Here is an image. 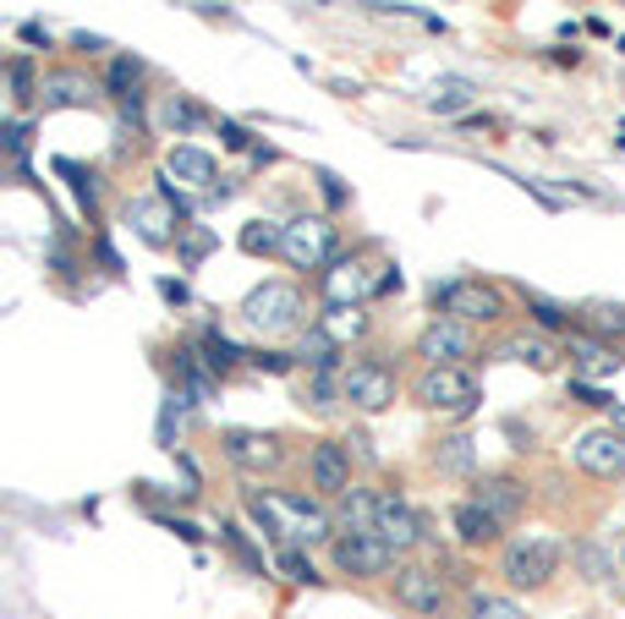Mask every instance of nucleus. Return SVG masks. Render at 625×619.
Instances as JSON below:
<instances>
[{
    "label": "nucleus",
    "mask_w": 625,
    "mask_h": 619,
    "mask_svg": "<svg viewBox=\"0 0 625 619\" xmlns=\"http://www.w3.org/2000/svg\"><path fill=\"white\" fill-rule=\"evenodd\" d=\"M247 515H252L280 548H302V542H325V537H330V515H325L319 504L296 499V493L247 488Z\"/></svg>",
    "instance_id": "obj_1"
},
{
    "label": "nucleus",
    "mask_w": 625,
    "mask_h": 619,
    "mask_svg": "<svg viewBox=\"0 0 625 619\" xmlns=\"http://www.w3.org/2000/svg\"><path fill=\"white\" fill-rule=\"evenodd\" d=\"M302 313H307L302 291H296V285H280V280L258 285V291L241 302V318H247V329H258V335H291V329L302 324Z\"/></svg>",
    "instance_id": "obj_2"
},
{
    "label": "nucleus",
    "mask_w": 625,
    "mask_h": 619,
    "mask_svg": "<svg viewBox=\"0 0 625 619\" xmlns=\"http://www.w3.org/2000/svg\"><path fill=\"white\" fill-rule=\"evenodd\" d=\"M434 307L456 324H499L505 318V296L499 285H483V280H450L434 291Z\"/></svg>",
    "instance_id": "obj_3"
},
{
    "label": "nucleus",
    "mask_w": 625,
    "mask_h": 619,
    "mask_svg": "<svg viewBox=\"0 0 625 619\" xmlns=\"http://www.w3.org/2000/svg\"><path fill=\"white\" fill-rule=\"evenodd\" d=\"M280 253H285L291 269H325V264H335V225L325 214H296L285 225Z\"/></svg>",
    "instance_id": "obj_4"
},
{
    "label": "nucleus",
    "mask_w": 625,
    "mask_h": 619,
    "mask_svg": "<svg viewBox=\"0 0 625 619\" xmlns=\"http://www.w3.org/2000/svg\"><path fill=\"white\" fill-rule=\"evenodd\" d=\"M396 285H401V275H374L368 258H335V264L325 269V296H330V307H363L374 291H396Z\"/></svg>",
    "instance_id": "obj_5"
},
{
    "label": "nucleus",
    "mask_w": 625,
    "mask_h": 619,
    "mask_svg": "<svg viewBox=\"0 0 625 619\" xmlns=\"http://www.w3.org/2000/svg\"><path fill=\"white\" fill-rule=\"evenodd\" d=\"M499 570H505V581L510 586H543L554 570H559V542L554 537H516L510 548H505V559H499Z\"/></svg>",
    "instance_id": "obj_6"
},
{
    "label": "nucleus",
    "mask_w": 625,
    "mask_h": 619,
    "mask_svg": "<svg viewBox=\"0 0 625 619\" xmlns=\"http://www.w3.org/2000/svg\"><path fill=\"white\" fill-rule=\"evenodd\" d=\"M417 400L428 406V411H450V417H467L483 395H477V384H472V373H461V367H428L423 378H417Z\"/></svg>",
    "instance_id": "obj_7"
},
{
    "label": "nucleus",
    "mask_w": 625,
    "mask_h": 619,
    "mask_svg": "<svg viewBox=\"0 0 625 619\" xmlns=\"http://www.w3.org/2000/svg\"><path fill=\"white\" fill-rule=\"evenodd\" d=\"M570 460H576L587 477H625V433H620L614 422H609V428H587V433H576Z\"/></svg>",
    "instance_id": "obj_8"
},
{
    "label": "nucleus",
    "mask_w": 625,
    "mask_h": 619,
    "mask_svg": "<svg viewBox=\"0 0 625 619\" xmlns=\"http://www.w3.org/2000/svg\"><path fill=\"white\" fill-rule=\"evenodd\" d=\"M396 603L412 608L417 619H445L450 592H445L439 570H428V564H406V570H396Z\"/></svg>",
    "instance_id": "obj_9"
},
{
    "label": "nucleus",
    "mask_w": 625,
    "mask_h": 619,
    "mask_svg": "<svg viewBox=\"0 0 625 619\" xmlns=\"http://www.w3.org/2000/svg\"><path fill=\"white\" fill-rule=\"evenodd\" d=\"M335 564L346 570V575H385L390 564H396V548L385 542V537H363V532H346V537H335Z\"/></svg>",
    "instance_id": "obj_10"
},
{
    "label": "nucleus",
    "mask_w": 625,
    "mask_h": 619,
    "mask_svg": "<svg viewBox=\"0 0 625 619\" xmlns=\"http://www.w3.org/2000/svg\"><path fill=\"white\" fill-rule=\"evenodd\" d=\"M341 378H346L341 395H346L357 411H385V406L396 400V373L379 367V362H357V367H346Z\"/></svg>",
    "instance_id": "obj_11"
},
{
    "label": "nucleus",
    "mask_w": 625,
    "mask_h": 619,
    "mask_svg": "<svg viewBox=\"0 0 625 619\" xmlns=\"http://www.w3.org/2000/svg\"><path fill=\"white\" fill-rule=\"evenodd\" d=\"M417 357H428V367H456L461 357H472V324H456V318L428 324L417 340Z\"/></svg>",
    "instance_id": "obj_12"
},
{
    "label": "nucleus",
    "mask_w": 625,
    "mask_h": 619,
    "mask_svg": "<svg viewBox=\"0 0 625 619\" xmlns=\"http://www.w3.org/2000/svg\"><path fill=\"white\" fill-rule=\"evenodd\" d=\"M374 537H385L396 553H406V548H417V537H423V521H417V510H412L406 499H396V493H379V521H374Z\"/></svg>",
    "instance_id": "obj_13"
},
{
    "label": "nucleus",
    "mask_w": 625,
    "mask_h": 619,
    "mask_svg": "<svg viewBox=\"0 0 625 619\" xmlns=\"http://www.w3.org/2000/svg\"><path fill=\"white\" fill-rule=\"evenodd\" d=\"M225 455L241 466V471H269L280 466V444L269 433H252V428H231L225 433Z\"/></svg>",
    "instance_id": "obj_14"
},
{
    "label": "nucleus",
    "mask_w": 625,
    "mask_h": 619,
    "mask_svg": "<svg viewBox=\"0 0 625 619\" xmlns=\"http://www.w3.org/2000/svg\"><path fill=\"white\" fill-rule=\"evenodd\" d=\"M312 488L335 493V499L352 488V455H346V444H319V449H312Z\"/></svg>",
    "instance_id": "obj_15"
},
{
    "label": "nucleus",
    "mask_w": 625,
    "mask_h": 619,
    "mask_svg": "<svg viewBox=\"0 0 625 619\" xmlns=\"http://www.w3.org/2000/svg\"><path fill=\"white\" fill-rule=\"evenodd\" d=\"M477 504H483L494 521L510 526V521L521 515V504H527V488H521L516 477H483V482H477Z\"/></svg>",
    "instance_id": "obj_16"
},
{
    "label": "nucleus",
    "mask_w": 625,
    "mask_h": 619,
    "mask_svg": "<svg viewBox=\"0 0 625 619\" xmlns=\"http://www.w3.org/2000/svg\"><path fill=\"white\" fill-rule=\"evenodd\" d=\"M165 171H170L176 182H187V187H214V176H220L214 154H203V149H192V143H176L170 160H165Z\"/></svg>",
    "instance_id": "obj_17"
},
{
    "label": "nucleus",
    "mask_w": 625,
    "mask_h": 619,
    "mask_svg": "<svg viewBox=\"0 0 625 619\" xmlns=\"http://www.w3.org/2000/svg\"><path fill=\"white\" fill-rule=\"evenodd\" d=\"M499 532H505V521H494L477 499H467V504H456V537L467 542V548H483V542H499Z\"/></svg>",
    "instance_id": "obj_18"
},
{
    "label": "nucleus",
    "mask_w": 625,
    "mask_h": 619,
    "mask_svg": "<svg viewBox=\"0 0 625 619\" xmlns=\"http://www.w3.org/2000/svg\"><path fill=\"white\" fill-rule=\"evenodd\" d=\"M335 521H341V532H363V537H374V521H379V493H368V488H346V493H341Z\"/></svg>",
    "instance_id": "obj_19"
},
{
    "label": "nucleus",
    "mask_w": 625,
    "mask_h": 619,
    "mask_svg": "<svg viewBox=\"0 0 625 619\" xmlns=\"http://www.w3.org/2000/svg\"><path fill=\"white\" fill-rule=\"evenodd\" d=\"M39 94H45V105H89L94 100V83L78 78V72H50Z\"/></svg>",
    "instance_id": "obj_20"
},
{
    "label": "nucleus",
    "mask_w": 625,
    "mask_h": 619,
    "mask_svg": "<svg viewBox=\"0 0 625 619\" xmlns=\"http://www.w3.org/2000/svg\"><path fill=\"white\" fill-rule=\"evenodd\" d=\"M505 357H516V362H527V367H538V373H549V367L559 362V351H554L543 335H516V340L505 346Z\"/></svg>",
    "instance_id": "obj_21"
},
{
    "label": "nucleus",
    "mask_w": 625,
    "mask_h": 619,
    "mask_svg": "<svg viewBox=\"0 0 625 619\" xmlns=\"http://www.w3.org/2000/svg\"><path fill=\"white\" fill-rule=\"evenodd\" d=\"M581 324L592 335H625V302H592L581 307Z\"/></svg>",
    "instance_id": "obj_22"
},
{
    "label": "nucleus",
    "mask_w": 625,
    "mask_h": 619,
    "mask_svg": "<svg viewBox=\"0 0 625 619\" xmlns=\"http://www.w3.org/2000/svg\"><path fill=\"white\" fill-rule=\"evenodd\" d=\"M319 329H325L335 346H346V340H357V335L368 329V318H363V307H335V313H330Z\"/></svg>",
    "instance_id": "obj_23"
},
{
    "label": "nucleus",
    "mask_w": 625,
    "mask_h": 619,
    "mask_svg": "<svg viewBox=\"0 0 625 619\" xmlns=\"http://www.w3.org/2000/svg\"><path fill=\"white\" fill-rule=\"evenodd\" d=\"M570 357H576L587 373H614V367H620V357H614L603 340H587V335H581V340H570Z\"/></svg>",
    "instance_id": "obj_24"
},
{
    "label": "nucleus",
    "mask_w": 625,
    "mask_h": 619,
    "mask_svg": "<svg viewBox=\"0 0 625 619\" xmlns=\"http://www.w3.org/2000/svg\"><path fill=\"white\" fill-rule=\"evenodd\" d=\"M138 78H143V67H138V61H127V56H121V61L110 67V94L121 100V110L143 100V94H138Z\"/></svg>",
    "instance_id": "obj_25"
},
{
    "label": "nucleus",
    "mask_w": 625,
    "mask_h": 619,
    "mask_svg": "<svg viewBox=\"0 0 625 619\" xmlns=\"http://www.w3.org/2000/svg\"><path fill=\"white\" fill-rule=\"evenodd\" d=\"M203 362H209V373H231V367L241 362V351H236L220 329H209V335H203Z\"/></svg>",
    "instance_id": "obj_26"
},
{
    "label": "nucleus",
    "mask_w": 625,
    "mask_h": 619,
    "mask_svg": "<svg viewBox=\"0 0 625 619\" xmlns=\"http://www.w3.org/2000/svg\"><path fill=\"white\" fill-rule=\"evenodd\" d=\"M472 105V83H461V78H445L439 89H434V100H428V110H467Z\"/></svg>",
    "instance_id": "obj_27"
},
{
    "label": "nucleus",
    "mask_w": 625,
    "mask_h": 619,
    "mask_svg": "<svg viewBox=\"0 0 625 619\" xmlns=\"http://www.w3.org/2000/svg\"><path fill=\"white\" fill-rule=\"evenodd\" d=\"M280 242H285V225H269V220H252L241 231V247L247 253H280Z\"/></svg>",
    "instance_id": "obj_28"
},
{
    "label": "nucleus",
    "mask_w": 625,
    "mask_h": 619,
    "mask_svg": "<svg viewBox=\"0 0 625 619\" xmlns=\"http://www.w3.org/2000/svg\"><path fill=\"white\" fill-rule=\"evenodd\" d=\"M467 608H472V619H527L510 597H494V592H472Z\"/></svg>",
    "instance_id": "obj_29"
},
{
    "label": "nucleus",
    "mask_w": 625,
    "mask_h": 619,
    "mask_svg": "<svg viewBox=\"0 0 625 619\" xmlns=\"http://www.w3.org/2000/svg\"><path fill=\"white\" fill-rule=\"evenodd\" d=\"M132 220H138V236H143V242H154V247H165V242H170L165 214H160L154 203H138V209H132Z\"/></svg>",
    "instance_id": "obj_30"
},
{
    "label": "nucleus",
    "mask_w": 625,
    "mask_h": 619,
    "mask_svg": "<svg viewBox=\"0 0 625 619\" xmlns=\"http://www.w3.org/2000/svg\"><path fill=\"white\" fill-rule=\"evenodd\" d=\"M527 313H532L543 329H565V324H570V307H559V302H549V296H538V291L527 296Z\"/></svg>",
    "instance_id": "obj_31"
},
{
    "label": "nucleus",
    "mask_w": 625,
    "mask_h": 619,
    "mask_svg": "<svg viewBox=\"0 0 625 619\" xmlns=\"http://www.w3.org/2000/svg\"><path fill=\"white\" fill-rule=\"evenodd\" d=\"M274 564L285 570V581H319V570H312V559H307L302 548H280Z\"/></svg>",
    "instance_id": "obj_32"
},
{
    "label": "nucleus",
    "mask_w": 625,
    "mask_h": 619,
    "mask_svg": "<svg viewBox=\"0 0 625 619\" xmlns=\"http://www.w3.org/2000/svg\"><path fill=\"white\" fill-rule=\"evenodd\" d=\"M61 176H67V182H72V192H78V198L94 209V176H89L83 165H72V160H61Z\"/></svg>",
    "instance_id": "obj_33"
},
{
    "label": "nucleus",
    "mask_w": 625,
    "mask_h": 619,
    "mask_svg": "<svg viewBox=\"0 0 625 619\" xmlns=\"http://www.w3.org/2000/svg\"><path fill=\"white\" fill-rule=\"evenodd\" d=\"M165 121L187 132V127H198V121H203V110H198V105H187V100H170V105H165Z\"/></svg>",
    "instance_id": "obj_34"
},
{
    "label": "nucleus",
    "mask_w": 625,
    "mask_h": 619,
    "mask_svg": "<svg viewBox=\"0 0 625 619\" xmlns=\"http://www.w3.org/2000/svg\"><path fill=\"white\" fill-rule=\"evenodd\" d=\"M467 460H472V444H467V439H450V449L439 455V466H450V471H461Z\"/></svg>",
    "instance_id": "obj_35"
},
{
    "label": "nucleus",
    "mask_w": 625,
    "mask_h": 619,
    "mask_svg": "<svg viewBox=\"0 0 625 619\" xmlns=\"http://www.w3.org/2000/svg\"><path fill=\"white\" fill-rule=\"evenodd\" d=\"M225 542H231V548H236V559H241V564H247V570H263V564H258V553H252V548H247V537H241V532H236V526H225Z\"/></svg>",
    "instance_id": "obj_36"
},
{
    "label": "nucleus",
    "mask_w": 625,
    "mask_h": 619,
    "mask_svg": "<svg viewBox=\"0 0 625 619\" xmlns=\"http://www.w3.org/2000/svg\"><path fill=\"white\" fill-rule=\"evenodd\" d=\"M220 138H225V149H252V132L236 121H220Z\"/></svg>",
    "instance_id": "obj_37"
},
{
    "label": "nucleus",
    "mask_w": 625,
    "mask_h": 619,
    "mask_svg": "<svg viewBox=\"0 0 625 619\" xmlns=\"http://www.w3.org/2000/svg\"><path fill=\"white\" fill-rule=\"evenodd\" d=\"M252 362H258V367H269V373H291V367H296V362H291L285 351H258Z\"/></svg>",
    "instance_id": "obj_38"
},
{
    "label": "nucleus",
    "mask_w": 625,
    "mask_h": 619,
    "mask_svg": "<svg viewBox=\"0 0 625 619\" xmlns=\"http://www.w3.org/2000/svg\"><path fill=\"white\" fill-rule=\"evenodd\" d=\"M319 187H325V198H330V203H346V187H341L330 171H319Z\"/></svg>",
    "instance_id": "obj_39"
},
{
    "label": "nucleus",
    "mask_w": 625,
    "mask_h": 619,
    "mask_svg": "<svg viewBox=\"0 0 625 619\" xmlns=\"http://www.w3.org/2000/svg\"><path fill=\"white\" fill-rule=\"evenodd\" d=\"M160 291H165V302H187V285L181 280H160Z\"/></svg>",
    "instance_id": "obj_40"
},
{
    "label": "nucleus",
    "mask_w": 625,
    "mask_h": 619,
    "mask_svg": "<svg viewBox=\"0 0 625 619\" xmlns=\"http://www.w3.org/2000/svg\"><path fill=\"white\" fill-rule=\"evenodd\" d=\"M620 149H625V121H620Z\"/></svg>",
    "instance_id": "obj_41"
}]
</instances>
